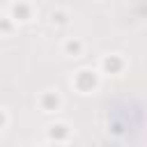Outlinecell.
<instances>
[{
	"mask_svg": "<svg viewBox=\"0 0 147 147\" xmlns=\"http://www.w3.org/2000/svg\"><path fill=\"white\" fill-rule=\"evenodd\" d=\"M14 16H16L18 21H28V7H25L23 2L14 5Z\"/></svg>",
	"mask_w": 147,
	"mask_h": 147,
	"instance_id": "obj_2",
	"label": "cell"
},
{
	"mask_svg": "<svg viewBox=\"0 0 147 147\" xmlns=\"http://www.w3.org/2000/svg\"><path fill=\"white\" fill-rule=\"evenodd\" d=\"M67 51L69 53H78L80 51V41H67Z\"/></svg>",
	"mask_w": 147,
	"mask_h": 147,
	"instance_id": "obj_4",
	"label": "cell"
},
{
	"mask_svg": "<svg viewBox=\"0 0 147 147\" xmlns=\"http://www.w3.org/2000/svg\"><path fill=\"white\" fill-rule=\"evenodd\" d=\"M67 136V126L64 124H55V126H51V138L55 140V138H64Z\"/></svg>",
	"mask_w": 147,
	"mask_h": 147,
	"instance_id": "obj_3",
	"label": "cell"
},
{
	"mask_svg": "<svg viewBox=\"0 0 147 147\" xmlns=\"http://www.w3.org/2000/svg\"><path fill=\"white\" fill-rule=\"evenodd\" d=\"M41 101H44V108H46V113L55 110V108H57V103H60V99H57L55 94H46V96H44Z\"/></svg>",
	"mask_w": 147,
	"mask_h": 147,
	"instance_id": "obj_1",
	"label": "cell"
},
{
	"mask_svg": "<svg viewBox=\"0 0 147 147\" xmlns=\"http://www.w3.org/2000/svg\"><path fill=\"white\" fill-rule=\"evenodd\" d=\"M51 147H60V145H51Z\"/></svg>",
	"mask_w": 147,
	"mask_h": 147,
	"instance_id": "obj_5",
	"label": "cell"
}]
</instances>
